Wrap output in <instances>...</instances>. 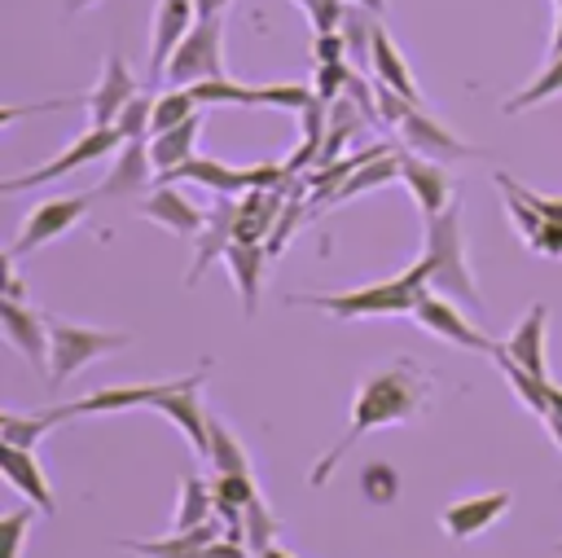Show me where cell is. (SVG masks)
<instances>
[{"instance_id": "1", "label": "cell", "mask_w": 562, "mask_h": 558, "mask_svg": "<svg viewBox=\"0 0 562 558\" xmlns=\"http://www.w3.org/2000/svg\"><path fill=\"white\" fill-rule=\"evenodd\" d=\"M430 373H422L413 360H395V365H382L373 373L360 378L356 387V400H351V417H347V431L325 448V457L307 470V488H325L334 479V470L342 466V457L373 431L382 426H400L408 422L413 413H422L430 404Z\"/></svg>"}, {"instance_id": "2", "label": "cell", "mask_w": 562, "mask_h": 558, "mask_svg": "<svg viewBox=\"0 0 562 558\" xmlns=\"http://www.w3.org/2000/svg\"><path fill=\"white\" fill-rule=\"evenodd\" d=\"M430 286V259H413L391 281H369L356 290H325V294H290V308H316L334 321H369V316H413L417 294Z\"/></svg>"}, {"instance_id": "3", "label": "cell", "mask_w": 562, "mask_h": 558, "mask_svg": "<svg viewBox=\"0 0 562 558\" xmlns=\"http://www.w3.org/2000/svg\"><path fill=\"white\" fill-rule=\"evenodd\" d=\"M422 255L430 259V290L465 303V308H483V294L474 286V268L465 255V224H461V202H452L448 211H439L435 220H426V246Z\"/></svg>"}, {"instance_id": "4", "label": "cell", "mask_w": 562, "mask_h": 558, "mask_svg": "<svg viewBox=\"0 0 562 558\" xmlns=\"http://www.w3.org/2000/svg\"><path fill=\"white\" fill-rule=\"evenodd\" d=\"M127 343H132L127 330H92V325H75L48 312V387H66L79 369H88L92 360Z\"/></svg>"}, {"instance_id": "5", "label": "cell", "mask_w": 562, "mask_h": 558, "mask_svg": "<svg viewBox=\"0 0 562 558\" xmlns=\"http://www.w3.org/2000/svg\"><path fill=\"white\" fill-rule=\"evenodd\" d=\"M220 75H228L224 70V18H198V26L171 53L162 83L167 88H193V83H206Z\"/></svg>"}, {"instance_id": "6", "label": "cell", "mask_w": 562, "mask_h": 558, "mask_svg": "<svg viewBox=\"0 0 562 558\" xmlns=\"http://www.w3.org/2000/svg\"><path fill=\"white\" fill-rule=\"evenodd\" d=\"M119 145H123V132H119V127H88L83 136H75V141H70L57 158H48L44 167H31V171H22V176H9V180L0 185V193H22V189H35V185H48V180H57V176H66V171H79V167H88V163L110 158Z\"/></svg>"}, {"instance_id": "7", "label": "cell", "mask_w": 562, "mask_h": 558, "mask_svg": "<svg viewBox=\"0 0 562 558\" xmlns=\"http://www.w3.org/2000/svg\"><path fill=\"white\" fill-rule=\"evenodd\" d=\"M202 378H206V369H193V373H184V378H162V391H158L154 404H149V409H158L167 422L180 426V435L193 444L198 457L211 453V413L202 409V395H198Z\"/></svg>"}, {"instance_id": "8", "label": "cell", "mask_w": 562, "mask_h": 558, "mask_svg": "<svg viewBox=\"0 0 562 558\" xmlns=\"http://www.w3.org/2000/svg\"><path fill=\"white\" fill-rule=\"evenodd\" d=\"M88 207H92V193H61V198H44V202H35L31 215L22 220V228H18L13 246H9V255L22 259V255H31L35 246H48L53 237L70 233L75 224H83Z\"/></svg>"}, {"instance_id": "9", "label": "cell", "mask_w": 562, "mask_h": 558, "mask_svg": "<svg viewBox=\"0 0 562 558\" xmlns=\"http://www.w3.org/2000/svg\"><path fill=\"white\" fill-rule=\"evenodd\" d=\"M413 321H417L422 330H430L435 338L457 343V347H465V351H483V356H492V351H496V343H492V338H487L470 316H461L457 299H448V294H439V290H430V286L417 294Z\"/></svg>"}, {"instance_id": "10", "label": "cell", "mask_w": 562, "mask_h": 558, "mask_svg": "<svg viewBox=\"0 0 562 558\" xmlns=\"http://www.w3.org/2000/svg\"><path fill=\"white\" fill-rule=\"evenodd\" d=\"M140 92V79L136 70L123 62V53H110L101 62V75L97 83L83 92V105H88V127H114V119L123 114V105Z\"/></svg>"}, {"instance_id": "11", "label": "cell", "mask_w": 562, "mask_h": 558, "mask_svg": "<svg viewBox=\"0 0 562 558\" xmlns=\"http://www.w3.org/2000/svg\"><path fill=\"white\" fill-rule=\"evenodd\" d=\"M400 185L413 193L422 220H435L439 211H448L457 202V189H452L448 167L435 163V158H422V154H413L404 145H400Z\"/></svg>"}, {"instance_id": "12", "label": "cell", "mask_w": 562, "mask_h": 558, "mask_svg": "<svg viewBox=\"0 0 562 558\" xmlns=\"http://www.w3.org/2000/svg\"><path fill=\"white\" fill-rule=\"evenodd\" d=\"M162 391V382H119V387H97L88 395H75V400H61L53 409H44L53 422H66V417H97V413H127V409H149L154 395Z\"/></svg>"}, {"instance_id": "13", "label": "cell", "mask_w": 562, "mask_h": 558, "mask_svg": "<svg viewBox=\"0 0 562 558\" xmlns=\"http://www.w3.org/2000/svg\"><path fill=\"white\" fill-rule=\"evenodd\" d=\"M198 0H158L154 4V26H149V79L162 83V70L171 53L184 44V35L198 26Z\"/></svg>"}, {"instance_id": "14", "label": "cell", "mask_w": 562, "mask_h": 558, "mask_svg": "<svg viewBox=\"0 0 562 558\" xmlns=\"http://www.w3.org/2000/svg\"><path fill=\"white\" fill-rule=\"evenodd\" d=\"M158 185V167H154V154H149V136H136V141H123L114 149V163L105 171V180L97 185V193L105 198H140Z\"/></svg>"}, {"instance_id": "15", "label": "cell", "mask_w": 562, "mask_h": 558, "mask_svg": "<svg viewBox=\"0 0 562 558\" xmlns=\"http://www.w3.org/2000/svg\"><path fill=\"white\" fill-rule=\"evenodd\" d=\"M509 505H514V496H509L505 488H496V492H474V496H461V501L443 505V510H439V527H443L448 540H474V536H483Z\"/></svg>"}, {"instance_id": "16", "label": "cell", "mask_w": 562, "mask_h": 558, "mask_svg": "<svg viewBox=\"0 0 562 558\" xmlns=\"http://www.w3.org/2000/svg\"><path fill=\"white\" fill-rule=\"evenodd\" d=\"M395 132H400V145H404V149H413V154H422V158H435V163H452V158H474V154H479V149L465 145L461 136H452L443 123H435L422 105H413Z\"/></svg>"}, {"instance_id": "17", "label": "cell", "mask_w": 562, "mask_h": 558, "mask_svg": "<svg viewBox=\"0 0 562 558\" xmlns=\"http://www.w3.org/2000/svg\"><path fill=\"white\" fill-rule=\"evenodd\" d=\"M0 330L22 351L26 365L48 373V312L26 308L22 299H0Z\"/></svg>"}, {"instance_id": "18", "label": "cell", "mask_w": 562, "mask_h": 558, "mask_svg": "<svg viewBox=\"0 0 562 558\" xmlns=\"http://www.w3.org/2000/svg\"><path fill=\"white\" fill-rule=\"evenodd\" d=\"M140 215L154 220V224H162L176 237H198L206 228V211L198 202H189L176 185H162V180L140 198Z\"/></svg>"}, {"instance_id": "19", "label": "cell", "mask_w": 562, "mask_h": 558, "mask_svg": "<svg viewBox=\"0 0 562 558\" xmlns=\"http://www.w3.org/2000/svg\"><path fill=\"white\" fill-rule=\"evenodd\" d=\"M0 466H4V479L13 483V492H22L44 518L57 514V496L48 488V475L35 457V448H18V444H0Z\"/></svg>"}, {"instance_id": "20", "label": "cell", "mask_w": 562, "mask_h": 558, "mask_svg": "<svg viewBox=\"0 0 562 558\" xmlns=\"http://www.w3.org/2000/svg\"><path fill=\"white\" fill-rule=\"evenodd\" d=\"M237 237V198H215V207L206 211V228L198 233V250H193V264L184 272V286H198V277L224 259V250L233 246Z\"/></svg>"}, {"instance_id": "21", "label": "cell", "mask_w": 562, "mask_h": 558, "mask_svg": "<svg viewBox=\"0 0 562 558\" xmlns=\"http://www.w3.org/2000/svg\"><path fill=\"white\" fill-rule=\"evenodd\" d=\"M224 536V523L220 518H206L189 532H167V536H154V540H119L127 554H140V558H206V549Z\"/></svg>"}, {"instance_id": "22", "label": "cell", "mask_w": 562, "mask_h": 558, "mask_svg": "<svg viewBox=\"0 0 562 558\" xmlns=\"http://www.w3.org/2000/svg\"><path fill=\"white\" fill-rule=\"evenodd\" d=\"M544 330H549V308H544V303H531V308L522 312V321L514 325V334L501 343V351H505L514 365H522L527 373L549 378V369H544Z\"/></svg>"}, {"instance_id": "23", "label": "cell", "mask_w": 562, "mask_h": 558, "mask_svg": "<svg viewBox=\"0 0 562 558\" xmlns=\"http://www.w3.org/2000/svg\"><path fill=\"white\" fill-rule=\"evenodd\" d=\"M369 79H378V83H386L391 92H400V97H408L413 105H422V88H417V79H413V70H408V62H404V53H400V44L391 40V31H386L382 22H378V31H373Z\"/></svg>"}, {"instance_id": "24", "label": "cell", "mask_w": 562, "mask_h": 558, "mask_svg": "<svg viewBox=\"0 0 562 558\" xmlns=\"http://www.w3.org/2000/svg\"><path fill=\"white\" fill-rule=\"evenodd\" d=\"M162 185H176V180H189V185H202V189H211L215 198H241V193H250V171L246 167H228V163H220V158H193V163H184L180 171H171V176H158Z\"/></svg>"}, {"instance_id": "25", "label": "cell", "mask_w": 562, "mask_h": 558, "mask_svg": "<svg viewBox=\"0 0 562 558\" xmlns=\"http://www.w3.org/2000/svg\"><path fill=\"white\" fill-rule=\"evenodd\" d=\"M198 136H202V114H193V119H184V123H176L167 132H154L149 136V154H154L158 176H171L184 163H193L198 158Z\"/></svg>"}, {"instance_id": "26", "label": "cell", "mask_w": 562, "mask_h": 558, "mask_svg": "<svg viewBox=\"0 0 562 558\" xmlns=\"http://www.w3.org/2000/svg\"><path fill=\"white\" fill-rule=\"evenodd\" d=\"M224 264H228V272H233V281H237L241 308H246V316H250V312L259 308V281H263V264H268L263 242H237V237H233V246L224 250Z\"/></svg>"}, {"instance_id": "27", "label": "cell", "mask_w": 562, "mask_h": 558, "mask_svg": "<svg viewBox=\"0 0 562 558\" xmlns=\"http://www.w3.org/2000/svg\"><path fill=\"white\" fill-rule=\"evenodd\" d=\"M281 207V189H250L237 198V242H268Z\"/></svg>"}, {"instance_id": "28", "label": "cell", "mask_w": 562, "mask_h": 558, "mask_svg": "<svg viewBox=\"0 0 562 558\" xmlns=\"http://www.w3.org/2000/svg\"><path fill=\"white\" fill-rule=\"evenodd\" d=\"M391 180H400V145H395L391 154H378V158H369L364 167H356L325 202H347V198H360V193L382 189V185H391Z\"/></svg>"}, {"instance_id": "29", "label": "cell", "mask_w": 562, "mask_h": 558, "mask_svg": "<svg viewBox=\"0 0 562 558\" xmlns=\"http://www.w3.org/2000/svg\"><path fill=\"white\" fill-rule=\"evenodd\" d=\"M215 518V492H211V479L202 475H184L180 479V505H176V518H171V532H189L198 523Z\"/></svg>"}, {"instance_id": "30", "label": "cell", "mask_w": 562, "mask_h": 558, "mask_svg": "<svg viewBox=\"0 0 562 558\" xmlns=\"http://www.w3.org/2000/svg\"><path fill=\"white\" fill-rule=\"evenodd\" d=\"M492 180H496V185H501V193H505V211H509V220H514L518 237H522V242H531V237L544 228V211L527 198V185H518L509 171H496Z\"/></svg>"}, {"instance_id": "31", "label": "cell", "mask_w": 562, "mask_h": 558, "mask_svg": "<svg viewBox=\"0 0 562 558\" xmlns=\"http://www.w3.org/2000/svg\"><path fill=\"white\" fill-rule=\"evenodd\" d=\"M492 360L501 365V373L514 382V395L536 413V417H544L549 413V391H553V382L549 378H536V373H527L522 365H514L505 351H501V343H496V351H492Z\"/></svg>"}, {"instance_id": "32", "label": "cell", "mask_w": 562, "mask_h": 558, "mask_svg": "<svg viewBox=\"0 0 562 558\" xmlns=\"http://www.w3.org/2000/svg\"><path fill=\"white\" fill-rule=\"evenodd\" d=\"M206 461H211V475H250L246 444L220 417H211V453H206Z\"/></svg>"}, {"instance_id": "33", "label": "cell", "mask_w": 562, "mask_h": 558, "mask_svg": "<svg viewBox=\"0 0 562 558\" xmlns=\"http://www.w3.org/2000/svg\"><path fill=\"white\" fill-rule=\"evenodd\" d=\"M378 22L382 18H373L369 9H360V4H347V13H342V22H338V31H342V40H347V57H356V66L369 75V53H373V31H378Z\"/></svg>"}, {"instance_id": "34", "label": "cell", "mask_w": 562, "mask_h": 558, "mask_svg": "<svg viewBox=\"0 0 562 558\" xmlns=\"http://www.w3.org/2000/svg\"><path fill=\"white\" fill-rule=\"evenodd\" d=\"M562 92V53L558 57H549L544 62V70L527 83V88H518L514 97H505V114H522V110H531V105H540V101H549V97H558Z\"/></svg>"}, {"instance_id": "35", "label": "cell", "mask_w": 562, "mask_h": 558, "mask_svg": "<svg viewBox=\"0 0 562 558\" xmlns=\"http://www.w3.org/2000/svg\"><path fill=\"white\" fill-rule=\"evenodd\" d=\"M53 426H57V422H53L44 409H40V413H13V409H4V413H0V444L35 448Z\"/></svg>"}, {"instance_id": "36", "label": "cell", "mask_w": 562, "mask_h": 558, "mask_svg": "<svg viewBox=\"0 0 562 558\" xmlns=\"http://www.w3.org/2000/svg\"><path fill=\"white\" fill-rule=\"evenodd\" d=\"M193 114H202L193 88H162L154 97V132H167V127H176V123H184Z\"/></svg>"}, {"instance_id": "37", "label": "cell", "mask_w": 562, "mask_h": 558, "mask_svg": "<svg viewBox=\"0 0 562 558\" xmlns=\"http://www.w3.org/2000/svg\"><path fill=\"white\" fill-rule=\"evenodd\" d=\"M277 532H281V514H277L263 496H255V501L246 505V549L259 558L268 545H277Z\"/></svg>"}, {"instance_id": "38", "label": "cell", "mask_w": 562, "mask_h": 558, "mask_svg": "<svg viewBox=\"0 0 562 558\" xmlns=\"http://www.w3.org/2000/svg\"><path fill=\"white\" fill-rule=\"evenodd\" d=\"M193 97H198V105H202V110H206V105H259L255 88L237 83L233 75H220V79L193 83Z\"/></svg>"}, {"instance_id": "39", "label": "cell", "mask_w": 562, "mask_h": 558, "mask_svg": "<svg viewBox=\"0 0 562 558\" xmlns=\"http://www.w3.org/2000/svg\"><path fill=\"white\" fill-rule=\"evenodd\" d=\"M255 97H259V105H268V110H290V114H299V110L316 97V88L290 79V83H259Z\"/></svg>"}, {"instance_id": "40", "label": "cell", "mask_w": 562, "mask_h": 558, "mask_svg": "<svg viewBox=\"0 0 562 558\" xmlns=\"http://www.w3.org/2000/svg\"><path fill=\"white\" fill-rule=\"evenodd\" d=\"M154 97H158V92H136V97L123 105V114L114 119V127L123 132V141L154 136Z\"/></svg>"}, {"instance_id": "41", "label": "cell", "mask_w": 562, "mask_h": 558, "mask_svg": "<svg viewBox=\"0 0 562 558\" xmlns=\"http://www.w3.org/2000/svg\"><path fill=\"white\" fill-rule=\"evenodd\" d=\"M211 492H215V501H228L237 510H246L259 496L255 475H211Z\"/></svg>"}, {"instance_id": "42", "label": "cell", "mask_w": 562, "mask_h": 558, "mask_svg": "<svg viewBox=\"0 0 562 558\" xmlns=\"http://www.w3.org/2000/svg\"><path fill=\"white\" fill-rule=\"evenodd\" d=\"M299 224H303V202H299V198H290V202L281 207V215H277V224H272L268 242H263L268 259H281V250H285V242L294 237V228H299Z\"/></svg>"}, {"instance_id": "43", "label": "cell", "mask_w": 562, "mask_h": 558, "mask_svg": "<svg viewBox=\"0 0 562 558\" xmlns=\"http://www.w3.org/2000/svg\"><path fill=\"white\" fill-rule=\"evenodd\" d=\"M351 75H356V70H347V62H325V66H316V75H312V88H316V97H321V101H329V105H334V101L347 92Z\"/></svg>"}, {"instance_id": "44", "label": "cell", "mask_w": 562, "mask_h": 558, "mask_svg": "<svg viewBox=\"0 0 562 558\" xmlns=\"http://www.w3.org/2000/svg\"><path fill=\"white\" fill-rule=\"evenodd\" d=\"M35 523V510H9L4 523H0V536H4V554L0 558H22V540H26V527Z\"/></svg>"}, {"instance_id": "45", "label": "cell", "mask_w": 562, "mask_h": 558, "mask_svg": "<svg viewBox=\"0 0 562 558\" xmlns=\"http://www.w3.org/2000/svg\"><path fill=\"white\" fill-rule=\"evenodd\" d=\"M312 57H316V66H325V62H347V40H342V31H316V35H312Z\"/></svg>"}, {"instance_id": "46", "label": "cell", "mask_w": 562, "mask_h": 558, "mask_svg": "<svg viewBox=\"0 0 562 558\" xmlns=\"http://www.w3.org/2000/svg\"><path fill=\"white\" fill-rule=\"evenodd\" d=\"M536 255H549V259H562V224L558 220H544V228L527 242Z\"/></svg>"}, {"instance_id": "47", "label": "cell", "mask_w": 562, "mask_h": 558, "mask_svg": "<svg viewBox=\"0 0 562 558\" xmlns=\"http://www.w3.org/2000/svg\"><path fill=\"white\" fill-rule=\"evenodd\" d=\"M540 422L549 426V435H553V444L562 448V387H553V391H549V413H544Z\"/></svg>"}, {"instance_id": "48", "label": "cell", "mask_w": 562, "mask_h": 558, "mask_svg": "<svg viewBox=\"0 0 562 558\" xmlns=\"http://www.w3.org/2000/svg\"><path fill=\"white\" fill-rule=\"evenodd\" d=\"M527 198L544 211V220H558V224H562V198H553V193H536V189H527Z\"/></svg>"}, {"instance_id": "49", "label": "cell", "mask_w": 562, "mask_h": 558, "mask_svg": "<svg viewBox=\"0 0 562 558\" xmlns=\"http://www.w3.org/2000/svg\"><path fill=\"white\" fill-rule=\"evenodd\" d=\"M61 105H70V101L61 97V101H44V105H35V110H61ZM22 114H26V105H4V110H0V123L9 127V123H18Z\"/></svg>"}, {"instance_id": "50", "label": "cell", "mask_w": 562, "mask_h": 558, "mask_svg": "<svg viewBox=\"0 0 562 558\" xmlns=\"http://www.w3.org/2000/svg\"><path fill=\"white\" fill-rule=\"evenodd\" d=\"M562 53V4H558V18H553V35H549V57Z\"/></svg>"}, {"instance_id": "51", "label": "cell", "mask_w": 562, "mask_h": 558, "mask_svg": "<svg viewBox=\"0 0 562 558\" xmlns=\"http://www.w3.org/2000/svg\"><path fill=\"white\" fill-rule=\"evenodd\" d=\"M224 9H228V0H198L202 18H224Z\"/></svg>"}, {"instance_id": "52", "label": "cell", "mask_w": 562, "mask_h": 558, "mask_svg": "<svg viewBox=\"0 0 562 558\" xmlns=\"http://www.w3.org/2000/svg\"><path fill=\"white\" fill-rule=\"evenodd\" d=\"M351 4H360V9H369V13H373V18H382V13H386V4H391V0H351Z\"/></svg>"}, {"instance_id": "53", "label": "cell", "mask_w": 562, "mask_h": 558, "mask_svg": "<svg viewBox=\"0 0 562 558\" xmlns=\"http://www.w3.org/2000/svg\"><path fill=\"white\" fill-rule=\"evenodd\" d=\"M259 558H294V554H290V549H285V545H281V540H277V545H268V549H263V554H259Z\"/></svg>"}, {"instance_id": "54", "label": "cell", "mask_w": 562, "mask_h": 558, "mask_svg": "<svg viewBox=\"0 0 562 558\" xmlns=\"http://www.w3.org/2000/svg\"><path fill=\"white\" fill-rule=\"evenodd\" d=\"M88 4H97V0H66V13H83Z\"/></svg>"}, {"instance_id": "55", "label": "cell", "mask_w": 562, "mask_h": 558, "mask_svg": "<svg viewBox=\"0 0 562 558\" xmlns=\"http://www.w3.org/2000/svg\"><path fill=\"white\" fill-rule=\"evenodd\" d=\"M553 4H562V0H553Z\"/></svg>"}]
</instances>
